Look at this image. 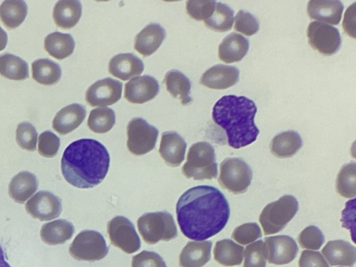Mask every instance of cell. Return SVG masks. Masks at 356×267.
<instances>
[{
    "label": "cell",
    "instance_id": "74e56055",
    "mask_svg": "<svg viewBox=\"0 0 356 267\" xmlns=\"http://www.w3.org/2000/svg\"><path fill=\"white\" fill-rule=\"evenodd\" d=\"M267 259L264 242L259 240L248 245L244 250L243 267H266Z\"/></svg>",
    "mask_w": 356,
    "mask_h": 267
},
{
    "label": "cell",
    "instance_id": "4dcf8cb0",
    "mask_svg": "<svg viewBox=\"0 0 356 267\" xmlns=\"http://www.w3.org/2000/svg\"><path fill=\"white\" fill-rule=\"evenodd\" d=\"M244 248L231 239H222L216 242L213 248V258L225 266L240 265L243 261Z\"/></svg>",
    "mask_w": 356,
    "mask_h": 267
},
{
    "label": "cell",
    "instance_id": "d6a6232c",
    "mask_svg": "<svg viewBox=\"0 0 356 267\" xmlns=\"http://www.w3.org/2000/svg\"><path fill=\"white\" fill-rule=\"evenodd\" d=\"M27 15V6L24 1L6 0L0 6V19L3 24L13 29L24 21Z\"/></svg>",
    "mask_w": 356,
    "mask_h": 267
},
{
    "label": "cell",
    "instance_id": "7402d4cb",
    "mask_svg": "<svg viewBox=\"0 0 356 267\" xmlns=\"http://www.w3.org/2000/svg\"><path fill=\"white\" fill-rule=\"evenodd\" d=\"M330 266L353 267L356 261V248L343 240L328 241L322 250Z\"/></svg>",
    "mask_w": 356,
    "mask_h": 267
},
{
    "label": "cell",
    "instance_id": "e575fe53",
    "mask_svg": "<svg viewBox=\"0 0 356 267\" xmlns=\"http://www.w3.org/2000/svg\"><path fill=\"white\" fill-rule=\"evenodd\" d=\"M336 191L346 198L356 195V164L352 161L343 165L337 174Z\"/></svg>",
    "mask_w": 356,
    "mask_h": 267
},
{
    "label": "cell",
    "instance_id": "681fc988",
    "mask_svg": "<svg viewBox=\"0 0 356 267\" xmlns=\"http://www.w3.org/2000/svg\"><path fill=\"white\" fill-rule=\"evenodd\" d=\"M8 42V35L5 31L0 26V51L5 49Z\"/></svg>",
    "mask_w": 356,
    "mask_h": 267
},
{
    "label": "cell",
    "instance_id": "4316f807",
    "mask_svg": "<svg viewBox=\"0 0 356 267\" xmlns=\"http://www.w3.org/2000/svg\"><path fill=\"white\" fill-rule=\"evenodd\" d=\"M302 146V140L298 132L286 131L273 137L270 150L275 156L284 159L295 155Z\"/></svg>",
    "mask_w": 356,
    "mask_h": 267
},
{
    "label": "cell",
    "instance_id": "f1b7e54d",
    "mask_svg": "<svg viewBox=\"0 0 356 267\" xmlns=\"http://www.w3.org/2000/svg\"><path fill=\"white\" fill-rule=\"evenodd\" d=\"M163 82L167 91L173 97L178 98L182 105H188L193 102L191 97V81L181 72L177 70L168 71Z\"/></svg>",
    "mask_w": 356,
    "mask_h": 267
},
{
    "label": "cell",
    "instance_id": "c3c4849f",
    "mask_svg": "<svg viewBox=\"0 0 356 267\" xmlns=\"http://www.w3.org/2000/svg\"><path fill=\"white\" fill-rule=\"evenodd\" d=\"M355 5L354 2L347 8L342 24L343 31L353 38H355Z\"/></svg>",
    "mask_w": 356,
    "mask_h": 267
},
{
    "label": "cell",
    "instance_id": "277c9868",
    "mask_svg": "<svg viewBox=\"0 0 356 267\" xmlns=\"http://www.w3.org/2000/svg\"><path fill=\"white\" fill-rule=\"evenodd\" d=\"M181 172L186 178L194 180L216 178L218 164L213 146L204 141L193 144L188 149Z\"/></svg>",
    "mask_w": 356,
    "mask_h": 267
},
{
    "label": "cell",
    "instance_id": "ac0fdd59",
    "mask_svg": "<svg viewBox=\"0 0 356 267\" xmlns=\"http://www.w3.org/2000/svg\"><path fill=\"white\" fill-rule=\"evenodd\" d=\"M143 70V62L131 53L117 54L108 63L109 73L122 81L139 76Z\"/></svg>",
    "mask_w": 356,
    "mask_h": 267
},
{
    "label": "cell",
    "instance_id": "e0dca14e",
    "mask_svg": "<svg viewBox=\"0 0 356 267\" xmlns=\"http://www.w3.org/2000/svg\"><path fill=\"white\" fill-rule=\"evenodd\" d=\"M187 144L175 131H165L161 135L159 152L165 163L171 167L179 166L184 160Z\"/></svg>",
    "mask_w": 356,
    "mask_h": 267
},
{
    "label": "cell",
    "instance_id": "f907efd6",
    "mask_svg": "<svg viewBox=\"0 0 356 267\" xmlns=\"http://www.w3.org/2000/svg\"><path fill=\"white\" fill-rule=\"evenodd\" d=\"M6 258L4 251L0 245V267H11Z\"/></svg>",
    "mask_w": 356,
    "mask_h": 267
},
{
    "label": "cell",
    "instance_id": "5bb4252c",
    "mask_svg": "<svg viewBox=\"0 0 356 267\" xmlns=\"http://www.w3.org/2000/svg\"><path fill=\"white\" fill-rule=\"evenodd\" d=\"M264 244L268 263L275 265L291 262L298 252L296 241L286 235L266 237L264 238Z\"/></svg>",
    "mask_w": 356,
    "mask_h": 267
},
{
    "label": "cell",
    "instance_id": "2e32d148",
    "mask_svg": "<svg viewBox=\"0 0 356 267\" xmlns=\"http://www.w3.org/2000/svg\"><path fill=\"white\" fill-rule=\"evenodd\" d=\"M239 79V70L234 66L216 65L202 75L200 82L211 89L223 90L235 85Z\"/></svg>",
    "mask_w": 356,
    "mask_h": 267
},
{
    "label": "cell",
    "instance_id": "b9f144b4",
    "mask_svg": "<svg viewBox=\"0 0 356 267\" xmlns=\"http://www.w3.org/2000/svg\"><path fill=\"white\" fill-rule=\"evenodd\" d=\"M262 236L261 230L256 222H247L236 227L232 238L241 245H248Z\"/></svg>",
    "mask_w": 356,
    "mask_h": 267
},
{
    "label": "cell",
    "instance_id": "ab89813d",
    "mask_svg": "<svg viewBox=\"0 0 356 267\" xmlns=\"http://www.w3.org/2000/svg\"><path fill=\"white\" fill-rule=\"evenodd\" d=\"M298 241L302 248L317 250L323 244L325 236L318 227L310 225L299 234Z\"/></svg>",
    "mask_w": 356,
    "mask_h": 267
},
{
    "label": "cell",
    "instance_id": "30bf717a",
    "mask_svg": "<svg viewBox=\"0 0 356 267\" xmlns=\"http://www.w3.org/2000/svg\"><path fill=\"white\" fill-rule=\"evenodd\" d=\"M111 243L127 254H133L140 248V239L134 224L126 217L117 216L107 223Z\"/></svg>",
    "mask_w": 356,
    "mask_h": 267
},
{
    "label": "cell",
    "instance_id": "836d02e7",
    "mask_svg": "<svg viewBox=\"0 0 356 267\" xmlns=\"http://www.w3.org/2000/svg\"><path fill=\"white\" fill-rule=\"evenodd\" d=\"M0 74L8 79L24 80L29 77L27 63L10 54L0 55Z\"/></svg>",
    "mask_w": 356,
    "mask_h": 267
},
{
    "label": "cell",
    "instance_id": "d4e9b609",
    "mask_svg": "<svg viewBox=\"0 0 356 267\" xmlns=\"http://www.w3.org/2000/svg\"><path fill=\"white\" fill-rule=\"evenodd\" d=\"M82 13L80 1L60 0L54 5L52 17L55 24L62 29H70L79 21Z\"/></svg>",
    "mask_w": 356,
    "mask_h": 267
},
{
    "label": "cell",
    "instance_id": "ee69618b",
    "mask_svg": "<svg viewBox=\"0 0 356 267\" xmlns=\"http://www.w3.org/2000/svg\"><path fill=\"white\" fill-rule=\"evenodd\" d=\"M60 147V138L50 131L40 134L38 138V153L43 157L56 156Z\"/></svg>",
    "mask_w": 356,
    "mask_h": 267
},
{
    "label": "cell",
    "instance_id": "3957f363",
    "mask_svg": "<svg viewBox=\"0 0 356 267\" xmlns=\"http://www.w3.org/2000/svg\"><path fill=\"white\" fill-rule=\"evenodd\" d=\"M254 102L244 96L225 95L214 104L212 118L225 131L228 145L240 149L254 143L259 134L254 123Z\"/></svg>",
    "mask_w": 356,
    "mask_h": 267
},
{
    "label": "cell",
    "instance_id": "44dd1931",
    "mask_svg": "<svg viewBox=\"0 0 356 267\" xmlns=\"http://www.w3.org/2000/svg\"><path fill=\"white\" fill-rule=\"evenodd\" d=\"M165 29L157 23H150L135 38L134 49L143 56L154 53L165 38Z\"/></svg>",
    "mask_w": 356,
    "mask_h": 267
},
{
    "label": "cell",
    "instance_id": "f35d334b",
    "mask_svg": "<svg viewBox=\"0 0 356 267\" xmlns=\"http://www.w3.org/2000/svg\"><path fill=\"white\" fill-rule=\"evenodd\" d=\"M38 139L35 128L28 122H23L17 125L16 129V142L23 149L35 151Z\"/></svg>",
    "mask_w": 356,
    "mask_h": 267
},
{
    "label": "cell",
    "instance_id": "f6af8a7d",
    "mask_svg": "<svg viewBox=\"0 0 356 267\" xmlns=\"http://www.w3.org/2000/svg\"><path fill=\"white\" fill-rule=\"evenodd\" d=\"M131 267H167L163 258L156 252L143 250L134 256Z\"/></svg>",
    "mask_w": 356,
    "mask_h": 267
},
{
    "label": "cell",
    "instance_id": "484cf974",
    "mask_svg": "<svg viewBox=\"0 0 356 267\" xmlns=\"http://www.w3.org/2000/svg\"><path fill=\"white\" fill-rule=\"evenodd\" d=\"M38 187V179L34 174L21 171L10 180L8 194L15 202L23 204L37 191Z\"/></svg>",
    "mask_w": 356,
    "mask_h": 267
},
{
    "label": "cell",
    "instance_id": "cb8c5ba5",
    "mask_svg": "<svg viewBox=\"0 0 356 267\" xmlns=\"http://www.w3.org/2000/svg\"><path fill=\"white\" fill-rule=\"evenodd\" d=\"M249 49V41L241 34L232 33L218 46V58L225 63L241 60Z\"/></svg>",
    "mask_w": 356,
    "mask_h": 267
},
{
    "label": "cell",
    "instance_id": "f546056e",
    "mask_svg": "<svg viewBox=\"0 0 356 267\" xmlns=\"http://www.w3.org/2000/svg\"><path fill=\"white\" fill-rule=\"evenodd\" d=\"M74 47L75 42L70 34L58 31L47 35L44 42L46 51L58 60L70 56L73 53Z\"/></svg>",
    "mask_w": 356,
    "mask_h": 267
},
{
    "label": "cell",
    "instance_id": "83f0119b",
    "mask_svg": "<svg viewBox=\"0 0 356 267\" xmlns=\"http://www.w3.org/2000/svg\"><path fill=\"white\" fill-rule=\"evenodd\" d=\"M74 232L72 223L64 219H58L44 224L40 229V237L49 245L63 244L70 240Z\"/></svg>",
    "mask_w": 356,
    "mask_h": 267
},
{
    "label": "cell",
    "instance_id": "d590c367",
    "mask_svg": "<svg viewBox=\"0 0 356 267\" xmlns=\"http://www.w3.org/2000/svg\"><path fill=\"white\" fill-rule=\"evenodd\" d=\"M204 22L207 28L214 31H229L234 22V10L228 5L217 2L212 15Z\"/></svg>",
    "mask_w": 356,
    "mask_h": 267
},
{
    "label": "cell",
    "instance_id": "bcb514c9",
    "mask_svg": "<svg viewBox=\"0 0 356 267\" xmlns=\"http://www.w3.org/2000/svg\"><path fill=\"white\" fill-rule=\"evenodd\" d=\"M299 267H330L321 252L303 250L298 261Z\"/></svg>",
    "mask_w": 356,
    "mask_h": 267
},
{
    "label": "cell",
    "instance_id": "1f68e13d",
    "mask_svg": "<svg viewBox=\"0 0 356 267\" xmlns=\"http://www.w3.org/2000/svg\"><path fill=\"white\" fill-rule=\"evenodd\" d=\"M31 72L36 82L45 86L56 84L61 77L60 65L47 58L34 60L31 64Z\"/></svg>",
    "mask_w": 356,
    "mask_h": 267
},
{
    "label": "cell",
    "instance_id": "8d00e7d4",
    "mask_svg": "<svg viewBox=\"0 0 356 267\" xmlns=\"http://www.w3.org/2000/svg\"><path fill=\"white\" fill-rule=\"evenodd\" d=\"M115 122V113L108 107H99L90 111L87 121L88 128L96 134L109 131Z\"/></svg>",
    "mask_w": 356,
    "mask_h": 267
},
{
    "label": "cell",
    "instance_id": "ba28073f",
    "mask_svg": "<svg viewBox=\"0 0 356 267\" xmlns=\"http://www.w3.org/2000/svg\"><path fill=\"white\" fill-rule=\"evenodd\" d=\"M108 252L104 236L95 230L79 232L69 247L70 254L78 261H96L104 259Z\"/></svg>",
    "mask_w": 356,
    "mask_h": 267
},
{
    "label": "cell",
    "instance_id": "9c48e42d",
    "mask_svg": "<svg viewBox=\"0 0 356 267\" xmlns=\"http://www.w3.org/2000/svg\"><path fill=\"white\" fill-rule=\"evenodd\" d=\"M128 150L133 154L141 156L154 149L159 130L141 118H134L127 127Z\"/></svg>",
    "mask_w": 356,
    "mask_h": 267
},
{
    "label": "cell",
    "instance_id": "7c38bea8",
    "mask_svg": "<svg viewBox=\"0 0 356 267\" xmlns=\"http://www.w3.org/2000/svg\"><path fill=\"white\" fill-rule=\"evenodd\" d=\"M122 83L108 77L92 83L86 92V102L90 106H109L118 102L122 96Z\"/></svg>",
    "mask_w": 356,
    "mask_h": 267
},
{
    "label": "cell",
    "instance_id": "ffe728a7",
    "mask_svg": "<svg viewBox=\"0 0 356 267\" xmlns=\"http://www.w3.org/2000/svg\"><path fill=\"white\" fill-rule=\"evenodd\" d=\"M343 10L342 3L337 0H311L307 8L310 19L333 25H337L340 22Z\"/></svg>",
    "mask_w": 356,
    "mask_h": 267
},
{
    "label": "cell",
    "instance_id": "5b68a950",
    "mask_svg": "<svg viewBox=\"0 0 356 267\" xmlns=\"http://www.w3.org/2000/svg\"><path fill=\"white\" fill-rule=\"evenodd\" d=\"M137 226L143 239L149 245L159 241H169L178 236L174 218L167 211L145 213L138 219Z\"/></svg>",
    "mask_w": 356,
    "mask_h": 267
},
{
    "label": "cell",
    "instance_id": "8fae6325",
    "mask_svg": "<svg viewBox=\"0 0 356 267\" xmlns=\"http://www.w3.org/2000/svg\"><path fill=\"white\" fill-rule=\"evenodd\" d=\"M309 45L325 56H331L338 51L341 38L339 30L328 24L312 22L307 30Z\"/></svg>",
    "mask_w": 356,
    "mask_h": 267
},
{
    "label": "cell",
    "instance_id": "7a4b0ae2",
    "mask_svg": "<svg viewBox=\"0 0 356 267\" xmlns=\"http://www.w3.org/2000/svg\"><path fill=\"white\" fill-rule=\"evenodd\" d=\"M65 179L79 188H90L106 177L110 156L105 146L92 138H81L70 143L61 159Z\"/></svg>",
    "mask_w": 356,
    "mask_h": 267
},
{
    "label": "cell",
    "instance_id": "603a6c76",
    "mask_svg": "<svg viewBox=\"0 0 356 267\" xmlns=\"http://www.w3.org/2000/svg\"><path fill=\"white\" fill-rule=\"evenodd\" d=\"M212 242L188 241L179 256L180 267H202L211 259Z\"/></svg>",
    "mask_w": 356,
    "mask_h": 267
},
{
    "label": "cell",
    "instance_id": "d6986e66",
    "mask_svg": "<svg viewBox=\"0 0 356 267\" xmlns=\"http://www.w3.org/2000/svg\"><path fill=\"white\" fill-rule=\"evenodd\" d=\"M86 116L85 106L70 104L60 110L52 121V128L60 135H66L76 129Z\"/></svg>",
    "mask_w": 356,
    "mask_h": 267
},
{
    "label": "cell",
    "instance_id": "52a82bcc",
    "mask_svg": "<svg viewBox=\"0 0 356 267\" xmlns=\"http://www.w3.org/2000/svg\"><path fill=\"white\" fill-rule=\"evenodd\" d=\"M252 171L243 159L227 158L220 165L218 178L220 186L235 195L245 193L251 184Z\"/></svg>",
    "mask_w": 356,
    "mask_h": 267
},
{
    "label": "cell",
    "instance_id": "7dc6e473",
    "mask_svg": "<svg viewBox=\"0 0 356 267\" xmlns=\"http://www.w3.org/2000/svg\"><path fill=\"white\" fill-rule=\"evenodd\" d=\"M355 200L356 199L354 198L346 203L341 219L342 227L350 230L353 241H355L353 235L355 234Z\"/></svg>",
    "mask_w": 356,
    "mask_h": 267
},
{
    "label": "cell",
    "instance_id": "6da1fadb",
    "mask_svg": "<svg viewBox=\"0 0 356 267\" xmlns=\"http://www.w3.org/2000/svg\"><path fill=\"white\" fill-rule=\"evenodd\" d=\"M178 225L189 239L204 241L221 232L228 222L230 208L217 188L201 185L186 191L176 204Z\"/></svg>",
    "mask_w": 356,
    "mask_h": 267
},
{
    "label": "cell",
    "instance_id": "7bdbcfd3",
    "mask_svg": "<svg viewBox=\"0 0 356 267\" xmlns=\"http://www.w3.org/2000/svg\"><path fill=\"white\" fill-rule=\"evenodd\" d=\"M234 30L247 36L255 34L259 29V22L252 14L239 10L234 18Z\"/></svg>",
    "mask_w": 356,
    "mask_h": 267
},
{
    "label": "cell",
    "instance_id": "4fadbf2b",
    "mask_svg": "<svg viewBox=\"0 0 356 267\" xmlns=\"http://www.w3.org/2000/svg\"><path fill=\"white\" fill-rule=\"evenodd\" d=\"M25 209L33 218L40 221L51 220L60 215L62 203L60 199L52 193L40 191L28 200Z\"/></svg>",
    "mask_w": 356,
    "mask_h": 267
},
{
    "label": "cell",
    "instance_id": "9a60e30c",
    "mask_svg": "<svg viewBox=\"0 0 356 267\" xmlns=\"http://www.w3.org/2000/svg\"><path fill=\"white\" fill-rule=\"evenodd\" d=\"M159 92L157 80L149 75H143L125 83L124 97L130 103L141 104L153 99Z\"/></svg>",
    "mask_w": 356,
    "mask_h": 267
},
{
    "label": "cell",
    "instance_id": "8992f818",
    "mask_svg": "<svg viewBox=\"0 0 356 267\" xmlns=\"http://www.w3.org/2000/svg\"><path fill=\"white\" fill-rule=\"evenodd\" d=\"M298 211L297 199L285 195L277 200L268 204L259 215V222L265 235L282 231Z\"/></svg>",
    "mask_w": 356,
    "mask_h": 267
},
{
    "label": "cell",
    "instance_id": "60d3db41",
    "mask_svg": "<svg viewBox=\"0 0 356 267\" xmlns=\"http://www.w3.org/2000/svg\"><path fill=\"white\" fill-rule=\"evenodd\" d=\"M215 1L189 0L186 3V13L188 16L197 21H205L213 13Z\"/></svg>",
    "mask_w": 356,
    "mask_h": 267
}]
</instances>
